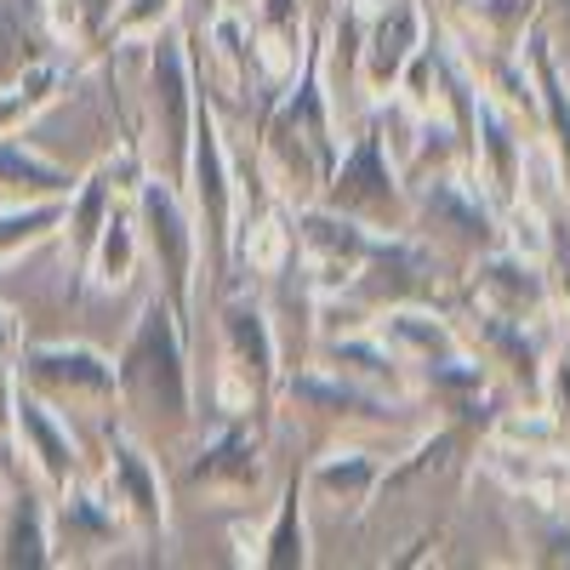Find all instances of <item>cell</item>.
Instances as JSON below:
<instances>
[{"label":"cell","instance_id":"cb8c5ba5","mask_svg":"<svg viewBox=\"0 0 570 570\" xmlns=\"http://www.w3.org/2000/svg\"><path fill=\"white\" fill-rule=\"evenodd\" d=\"M531 69H537V91H542V109H548V131H553V149H559V166H564V188H570V91L553 69V52L548 40L537 35L531 40Z\"/></svg>","mask_w":570,"mask_h":570},{"label":"cell","instance_id":"8fae6325","mask_svg":"<svg viewBox=\"0 0 570 570\" xmlns=\"http://www.w3.org/2000/svg\"><path fill=\"white\" fill-rule=\"evenodd\" d=\"M416 46H422V12H416V0H394V7L376 18L371 40H365V86L389 91L405 75V63L416 58Z\"/></svg>","mask_w":570,"mask_h":570},{"label":"cell","instance_id":"8992f818","mask_svg":"<svg viewBox=\"0 0 570 570\" xmlns=\"http://www.w3.org/2000/svg\"><path fill=\"white\" fill-rule=\"evenodd\" d=\"M183 177H195V200H200V223H206V257H212V274H223L228 268V155H223L217 115L206 104H195Z\"/></svg>","mask_w":570,"mask_h":570},{"label":"cell","instance_id":"1f68e13d","mask_svg":"<svg viewBox=\"0 0 570 570\" xmlns=\"http://www.w3.org/2000/svg\"><path fill=\"white\" fill-rule=\"evenodd\" d=\"M553 416L570 422V354L553 360Z\"/></svg>","mask_w":570,"mask_h":570},{"label":"cell","instance_id":"9c48e42d","mask_svg":"<svg viewBox=\"0 0 570 570\" xmlns=\"http://www.w3.org/2000/svg\"><path fill=\"white\" fill-rule=\"evenodd\" d=\"M155 115L171 149V183L188 171V126H195V91H188V63H183V40L155 35Z\"/></svg>","mask_w":570,"mask_h":570},{"label":"cell","instance_id":"ba28073f","mask_svg":"<svg viewBox=\"0 0 570 570\" xmlns=\"http://www.w3.org/2000/svg\"><path fill=\"white\" fill-rule=\"evenodd\" d=\"M12 434L23 440V456L35 462V473L52 491H63V485H75V440H69V428L58 422V405H46L40 394H29L23 383L12 389Z\"/></svg>","mask_w":570,"mask_h":570},{"label":"cell","instance_id":"2e32d148","mask_svg":"<svg viewBox=\"0 0 570 570\" xmlns=\"http://www.w3.org/2000/svg\"><path fill=\"white\" fill-rule=\"evenodd\" d=\"M58 86H63V69L52 63V58H40V63H29L18 80H7L0 86V137H18L46 104L58 98Z\"/></svg>","mask_w":570,"mask_h":570},{"label":"cell","instance_id":"d6a6232c","mask_svg":"<svg viewBox=\"0 0 570 570\" xmlns=\"http://www.w3.org/2000/svg\"><path fill=\"white\" fill-rule=\"evenodd\" d=\"M188 7H195V23H212L217 18V0H188Z\"/></svg>","mask_w":570,"mask_h":570},{"label":"cell","instance_id":"484cf974","mask_svg":"<svg viewBox=\"0 0 570 570\" xmlns=\"http://www.w3.org/2000/svg\"><path fill=\"white\" fill-rule=\"evenodd\" d=\"M131 257H137V234H131V217H120V212H109V223L98 228V246H91V257H86V279L91 285H126V274H131Z\"/></svg>","mask_w":570,"mask_h":570},{"label":"cell","instance_id":"4fadbf2b","mask_svg":"<svg viewBox=\"0 0 570 570\" xmlns=\"http://www.w3.org/2000/svg\"><path fill=\"white\" fill-rule=\"evenodd\" d=\"M75 171L40 160L23 149L18 137H0V206H23V200H69L75 195Z\"/></svg>","mask_w":570,"mask_h":570},{"label":"cell","instance_id":"d4e9b609","mask_svg":"<svg viewBox=\"0 0 570 570\" xmlns=\"http://www.w3.org/2000/svg\"><path fill=\"white\" fill-rule=\"evenodd\" d=\"M46 58V35H40V23L23 12V7H12V0H0V86L7 80H18L29 63H40Z\"/></svg>","mask_w":570,"mask_h":570},{"label":"cell","instance_id":"7402d4cb","mask_svg":"<svg viewBox=\"0 0 570 570\" xmlns=\"http://www.w3.org/2000/svg\"><path fill=\"white\" fill-rule=\"evenodd\" d=\"M263 564L268 570H297L308 564V531H303V480L285 485L279 497V513H274V525L263 537Z\"/></svg>","mask_w":570,"mask_h":570},{"label":"cell","instance_id":"44dd1931","mask_svg":"<svg viewBox=\"0 0 570 570\" xmlns=\"http://www.w3.org/2000/svg\"><path fill=\"white\" fill-rule=\"evenodd\" d=\"M308 491H320L325 502L360 508V502L376 491V462H371L365 451H337V456H325V462L308 473Z\"/></svg>","mask_w":570,"mask_h":570},{"label":"cell","instance_id":"ffe728a7","mask_svg":"<svg viewBox=\"0 0 570 570\" xmlns=\"http://www.w3.org/2000/svg\"><path fill=\"white\" fill-rule=\"evenodd\" d=\"M69 200H23V206H0V263H12L35 252L52 228H63Z\"/></svg>","mask_w":570,"mask_h":570},{"label":"cell","instance_id":"6da1fadb","mask_svg":"<svg viewBox=\"0 0 570 570\" xmlns=\"http://www.w3.org/2000/svg\"><path fill=\"white\" fill-rule=\"evenodd\" d=\"M115 394L149 422H188V371H183V337L166 297H149L137 314V331L115 365Z\"/></svg>","mask_w":570,"mask_h":570},{"label":"cell","instance_id":"d6986e66","mask_svg":"<svg viewBox=\"0 0 570 570\" xmlns=\"http://www.w3.org/2000/svg\"><path fill=\"white\" fill-rule=\"evenodd\" d=\"M422 206H428V217H434V223H445L456 240H468V246H491V234H497L491 212L473 200V195H462L456 183H428Z\"/></svg>","mask_w":570,"mask_h":570},{"label":"cell","instance_id":"30bf717a","mask_svg":"<svg viewBox=\"0 0 570 570\" xmlns=\"http://www.w3.org/2000/svg\"><path fill=\"white\" fill-rule=\"evenodd\" d=\"M52 559V508L35 491L7 497V508H0V570H40Z\"/></svg>","mask_w":570,"mask_h":570},{"label":"cell","instance_id":"5b68a950","mask_svg":"<svg viewBox=\"0 0 570 570\" xmlns=\"http://www.w3.org/2000/svg\"><path fill=\"white\" fill-rule=\"evenodd\" d=\"M137 212H142V234H149V252L160 263V285H166V303L183 320L188 314V279H195V240L200 234L188 228L171 183H137Z\"/></svg>","mask_w":570,"mask_h":570},{"label":"cell","instance_id":"603a6c76","mask_svg":"<svg viewBox=\"0 0 570 570\" xmlns=\"http://www.w3.org/2000/svg\"><path fill=\"white\" fill-rule=\"evenodd\" d=\"M473 126H480V149H485V166H491V183H497V195L508 200L513 195V183H519V142L508 137V120L491 98H480L473 91Z\"/></svg>","mask_w":570,"mask_h":570},{"label":"cell","instance_id":"e0dca14e","mask_svg":"<svg viewBox=\"0 0 570 570\" xmlns=\"http://www.w3.org/2000/svg\"><path fill=\"white\" fill-rule=\"evenodd\" d=\"M383 348H389L394 360H411V365H440V360L456 354L451 331H445L440 320H428V314H411V308L389 314V325H383Z\"/></svg>","mask_w":570,"mask_h":570},{"label":"cell","instance_id":"4dcf8cb0","mask_svg":"<svg viewBox=\"0 0 570 570\" xmlns=\"http://www.w3.org/2000/svg\"><path fill=\"white\" fill-rule=\"evenodd\" d=\"M297 18H303L297 0H263V7H257V35L292 46V40H297ZM292 52H297V46H292Z\"/></svg>","mask_w":570,"mask_h":570},{"label":"cell","instance_id":"f1b7e54d","mask_svg":"<svg viewBox=\"0 0 570 570\" xmlns=\"http://www.w3.org/2000/svg\"><path fill=\"white\" fill-rule=\"evenodd\" d=\"M177 0H120V7L109 12L104 35L109 40H131V35H160V23L171 18Z\"/></svg>","mask_w":570,"mask_h":570},{"label":"cell","instance_id":"83f0119b","mask_svg":"<svg viewBox=\"0 0 570 570\" xmlns=\"http://www.w3.org/2000/svg\"><path fill=\"white\" fill-rule=\"evenodd\" d=\"M18 354H23V325L12 308H0V434H12V389H18Z\"/></svg>","mask_w":570,"mask_h":570},{"label":"cell","instance_id":"52a82bcc","mask_svg":"<svg viewBox=\"0 0 570 570\" xmlns=\"http://www.w3.org/2000/svg\"><path fill=\"white\" fill-rule=\"evenodd\" d=\"M104 440H109V508L131 519L142 537H166V497H160V473L149 451L115 422L104 428Z\"/></svg>","mask_w":570,"mask_h":570},{"label":"cell","instance_id":"5bb4252c","mask_svg":"<svg viewBox=\"0 0 570 570\" xmlns=\"http://www.w3.org/2000/svg\"><path fill=\"white\" fill-rule=\"evenodd\" d=\"M473 292H480L485 314H502V320H525V314H537L548 303L542 274L525 268V263H513V257H491L480 268V279H473Z\"/></svg>","mask_w":570,"mask_h":570},{"label":"cell","instance_id":"7c38bea8","mask_svg":"<svg viewBox=\"0 0 570 570\" xmlns=\"http://www.w3.org/2000/svg\"><path fill=\"white\" fill-rule=\"evenodd\" d=\"M263 473V445L252 428H223V434L200 451V462L188 468V480L206 485V491H228V497H246Z\"/></svg>","mask_w":570,"mask_h":570},{"label":"cell","instance_id":"836d02e7","mask_svg":"<svg viewBox=\"0 0 570 570\" xmlns=\"http://www.w3.org/2000/svg\"><path fill=\"white\" fill-rule=\"evenodd\" d=\"M559 29H564V40H570V0H559Z\"/></svg>","mask_w":570,"mask_h":570},{"label":"cell","instance_id":"4316f807","mask_svg":"<svg viewBox=\"0 0 570 570\" xmlns=\"http://www.w3.org/2000/svg\"><path fill=\"white\" fill-rule=\"evenodd\" d=\"M292 394H297V400H308V405H325L331 416L383 422V405H376L371 394H360V389H343V383H325V376H297V383H292Z\"/></svg>","mask_w":570,"mask_h":570},{"label":"cell","instance_id":"9a60e30c","mask_svg":"<svg viewBox=\"0 0 570 570\" xmlns=\"http://www.w3.org/2000/svg\"><path fill=\"white\" fill-rule=\"evenodd\" d=\"M223 337H228L234 365H240V371L252 376V389H257V394H268L279 348H274V331H268L263 308H257V303H228V308H223Z\"/></svg>","mask_w":570,"mask_h":570},{"label":"cell","instance_id":"f546056e","mask_svg":"<svg viewBox=\"0 0 570 570\" xmlns=\"http://www.w3.org/2000/svg\"><path fill=\"white\" fill-rule=\"evenodd\" d=\"M337 365H354V371L376 376V383H400L394 354L389 348H371V343H337Z\"/></svg>","mask_w":570,"mask_h":570},{"label":"cell","instance_id":"3957f363","mask_svg":"<svg viewBox=\"0 0 570 570\" xmlns=\"http://www.w3.org/2000/svg\"><path fill=\"white\" fill-rule=\"evenodd\" d=\"M18 383L40 394L46 405H75V400H109L115 394V365L98 348L80 343H35L18 354Z\"/></svg>","mask_w":570,"mask_h":570},{"label":"cell","instance_id":"7a4b0ae2","mask_svg":"<svg viewBox=\"0 0 570 570\" xmlns=\"http://www.w3.org/2000/svg\"><path fill=\"white\" fill-rule=\"evenodd\" d=\"M263 160L279 171V183L292 188V195H320L331 166H337V137H331V115H325V98H320V52L314 46H308L297 91L263 126Z\"/></svg>","mask_w":570,"mask_h":570},{"label":"cell","instance_id":"277c9868","mask_svg":"<svg viewBox=\"0 0 570 570\" xmlns=\"http://www.w3.org/2000/svg\"><path fill=\"white\" fill-rule=\"evenodd\" d=\"M320 195H325L331 212H343V217H376V223L400 217V188H394V171L383 160V131L365 126L354 137V149L331 166Z\"/></svg>","mask_w":570,"mask_h":570},{"label":"cell","instance_id":"ac0fdd59","mask_svg":"<svg viewBox=\"0 0 570 570\" xmlns=\"http://www.w3.org/2000/svg\"><path fill=\"white\" fill-rule=\"evenodd\" d=\"M104 223H109V166L80 177L69 206H63V234H69V246H75V268H86V257H91V246H98V228Z\"/></svg>","mask_w":570,"mask_h":570}]
</instances>
